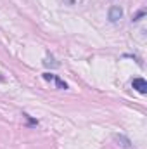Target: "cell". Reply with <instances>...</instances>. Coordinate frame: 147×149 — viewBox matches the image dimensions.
I'll use <instances>...</instances> for the list:
<instances>
[{"instance_id":"1","label":"cell","mask_w":147,"mask_h":149,"mask_svg":"<svg viewBox=\"0 0 147 149\" xmlns=\"http://www.w3.org/2000/svg\"><path fill=\"white\" fill-rule=\"evenodd\" d=\"M132 85H133V88H135L137 92H140V94H147V81L144 80V78H133Z\"/></svg>"},{"instance_id":"2","label":"cell","mask_w":147,"mask_h":149,"mask_svg":"<svg viewBox=\"0 0 147 149\" xmlns=\"http://www.w3.org/2000/svg\"><path fill=\"white\" fill-rule=\"evenodd\" d=\"M121 16H123L121 7H118V5L111 7V10H109V19L111 21H118V19H121Z\"/></svg>"},{"instance_id":"3","label":"cell","mask_w":147,"mask_h":149,"mask_svg":"<svg viewBox=\"0 0 147 149\" xmlns=\"http://www.w3.org/2000/svg\"><path fill=\"white\" fill-rule=\"evenodd\" d=\"M114 141L118 142V146H121V148H125V149H130V141H128L126 137H123V135H114Z\"/></svg>"},{"instance_id":"4","label":"cell","mask_w":147,"mask_h":149,"mask_svg":"<svg viewBox=\"0 0 147 149\" xmlns=\"http://www.w3.org/2000/svg\"><path fill=\"white\" fill-rule=\"evenodd\" d=\"M52 80H54V81H55V85H57V87H59V88H68V85H66V83H64V81H62V80H61V78H59V76H54V78H52Z\"/></svg>"}]
</instances>
